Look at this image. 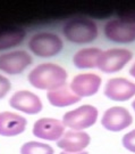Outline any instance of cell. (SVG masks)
<instances>
[{
	"mask_svg": "<svg viewBox=\"0 0 135 154\" xmlns=\"http://www.w3.org/2000/svg\"><path fill=\"white\" fill-rule=\"evenodd\" d=\"M68 73L64 66L56 63H41L34 66L27 75L28 83L33 88L47 93L66 86Z\"/></svg>",
	"mask_w": 135,
	"mask_h": 154,
	"instance_id": "1",
	"label": "cell"
},
{
	"mask_svg": "<svg viewBox=\"0 0 135 154\" xmlns=\"http://www.w3.org/2000/svg\"><path fill=\"white\" fill-rule=\"evenodd\" d=\"M61 33L64 39L70 44L89 45L94 42L99 37V26L91 18L73 17L63 24Z\"/></svg>",
	"mask_w": 135,
	"mask_h": 154,
	"instance_id": "2",
	"label": "cell"
},
{
	"mask_svg": "<svg viewBox=\"0 0 135 154\" xmlns=\"http://www.w3.org/2000/svg\"><path fill=\"white\" fill-rule=\"evenodd\" d=\"M30 53L39 58H51L64 49V40L57 33L41 31L34 33L27 41Z\"/></svg>",
	"mask_w": 135,
	"mask_h": 154,
	"instance_id": "3",
	"label": "cell"
},
{
	"mask_svg": "<svg viewBox=\"0 0 135 154\" xmlns=\"http://www.w3.org/2000/svg\"><path fill=\"white\" fill-rule=\"evenodd\" d=\"M99 120V110L92 104H83L76 109L67 111L61 121L68 130L85 131Z\"/></svg>",
	"mask_w": 135,
	"mask_h": 154,
	"instance_id": "4",
	"label": "cell"
},
{
	"mask_svg": "<svg viewBox=\"0 0 135 154\" xmlns=\"http://www.w3.org/2000/svg\"><path fill=\"white\" fill-rule=\"evenodd\" d=\"M103 35L110 42L130 45L135 42V23L125 18H111L103 25Z\"/></svg>",
	"mask_w": 135,
	"mask_h": 154,
	"instance_id": "5",
	"label": "cell"
},
{
	"mask_svg": "<svg viewBox=\"0 0 135 154\" xmlns=\"http://www.w3.org/2000/svg\"><path fill=\"white\" fill-rule=\"evenodd\" d=\"M133 60V53L127 48H109L103 50L99 62L98 69L103 73L113 74L124 70Z\"/></svg>",
	"mask_w": 135,
	"mask_h": 154,
	"instance_id": "6",
	"label": "cell"
},
{
	"mask_svg": "<svg viewBox=\"0 0 135 154\" xmlns=\"http://www.w3.org/2000/svg\"><path fill=\"white\" fill-rule=\"evenodd\" d=\"M134 122L133 114L128 109L115 105L104 111L100 119L103 129L109 132H120L127 130Z\"/></svg>",
	"mask_w": 135,
	"mask_h": 154,
	"instance_id": "7",
	"label": "cell"
},
{
	"mask_svg": "<svg viewBox=\"0 0 135 154\" xmlns=\"http://www.w3.org/2000/svg\"><path fill=\"white\" fill-rule=\"evenodd\" d=\"M103 95L116 103H125L135 98V82L127 78L115 77L107 80Z\"/></svg>",
	"mask_w": 135,
	"mask_h": 154,
	"instance_id": "8",
	"label": "cell"
},
{
	"mask_svg": "<svg viewBox=\"0 0 135 154\" xmlns=\"http://www.w3.org/2000/svg\"><path fill=\"white\" fill-rule=\"evenodd\" d=\"M33 63L32 55L26 50H9L0 54V72L8 75H18Z\"/></svg>",
	"mask_w": 135,
	"mask_h": 154,
	"instance_id": "9",
	"label": "cell"
},
{
	"mask_svg": "<svg viewBox=\"0 0 135 154\" xmlns=\"http://www.w3.org/2000/svg\"><path fill=\"white\" fill-rule=\"evenodd\" d=\"M66 127L59 119L43 116L40 118L33 123L32 134L33 136L43 142H58L64 136Z\"/></svg>",
	"mask_w": 135,
	"mask_h": 154,
	"instance_id": "10",
	"label": "cell"
},
{
	"mask_svg": "<svg viewBox=\"0 0 135 154\" xmlns=\"http://www.w3.org/2000/svg\"><path fill=\"white\" fill-rule=\"evenodd\" d=\"M9 106L13 110L27 116H37L43 110L40 96L30 90H17L9 98Z\"/></svg>",
	"mask_w": 135,
	"mask_h": 154,
	"instance_id": "11",
	"label": "cell"
},
{
	"mask_svg": "<svg viewBox=\"0 0 135 154\" xmlns=\"http://www.w3.org/2000/svg\"><path fill=\"white\" fill-rule=\"evenodd\" d=\"M101 86H102V78L97 73H91V72L76 74L69 83L70 90L81 99L97 95Z\"/></svg>",
	"mask_w": 135,
	"mask_h": 154,
	"instance_id": "12",
	"label": "cell"
},
{
	"mask_svg": "<svg viewBox=\"0 0 135 154\" xmlns=\"http://www.w3.org/2000/svg\"><path fill=\"white\" fill-rule=\"evenodd\" d=\"M27 128V119L24 116L10 112H0V136L1 137H16L22 135Z\"/></svg>",
	"mask_w": 135,
	"mask_h": 154,
	"instance_id": "13",
	"label": "cell"
},
{
	"mask_svg": "<svg viewBox=\"0 0 135 154\" xmlns=\"http://www.w3.org/2000/svg\"><path fill=\"white\" fill-rule=\"evenodd\" d=\"M91 144V136L87 131L66 130L64 136L57 142V146L63 152L78 153L83 152Z\"/></svg>",
	"mask_w": 135,
	"mask_h": 154,
	"instance_id": "14",
	"label": "cell"
},
{
	"mask_svg": "<svg viewBox=\"0 0 135 154\" xmlns=\"http://www.w3.org/2000/svg\"><path fill=\"white\" fill-rule=\"evenodd\" d=\"M102 49L99 47H85L81 48L73 55L72 63L78 70H92L98 67V62L102 54Z\"/></svg>",
	"mask_w": 135,
	"mask_h": 154,
	"instance_id": "15",
	"label": "cell"
},
{
	"mask_svg": "<svg viewBox=\"0 0 135 154\" xmlns=\"http://www.w3.org/2000/svg\"><path fill=\"white\" fill-rule=\"evenodd\" d=\"M47 99H48L49 104L54 107H68L72 105H75L78 103L81 98L78 96H76L75 94L70 90L69 87L64 86L59 89L51 90L47 93Z\"/></svg>",
	"mask_w": 135,
	"mask_h": 154,
	"instance_id": "16",
	"label": "cell"
},
{
	"mask_svg": "<svg viewBox=\"0 0 135 154\" xmlns=\"http://www.w3.org/2000/svg\"><path fill=\"white\" fill-rule=\"evenodd\" d=\"M26 38V31L22 28L7 29L0 31V51L18 47Z\"/></svg>",
	"mask_w": 135,
	"mask_h": 154,
	"instance_id": "17",
	"label": "cell"
},
{
	"mask_svg": "<svg viewBox=\"0 0 135 154\" xmlns=\"http://www.w3.org/2000/svg\"><path fill=\"white\" fill-rule=\"evenodd\" d=\"M21 154H54L51 145L41 140H28L21 146Z\"/></svg>",
	"mask_w": 135,
	"mask_h": 154,
	"instance_id": "18",
	"label": "cell"
},
{
	"mask_svg": "<svg viewBox=\"0 0 135 154\" xmlns=\"http://www.w3.org/2000/svg\"><path fill=\"white\" fill-rule=\"evenodd\" d=\"M122 145L126 151L135 154V128L125 132L122 137Z\"/></svg>",
	"mask_w": 135,
	"mask_h": 154,
	"instance_id": "19",
	"label": "cell"
},
{
	"mask_svg": "<svg viewBox=\"0 0 135 154\" xmlns=\"http://www.w3.org/2000/svg\"><path fill=\"white\" fill-rule=\"evenodd\" d=\"M11 90V82L7 77L0 74V99L5 98Z\"/></svg>",
	"mask_w": 135,
	"mask_h": 154,
	"instance_id": "20",
	"label": "cell"
},
{
	"mask_svg": "<svg viewBox=\"0 0 135 154\" xmlns=\"http://www.w3.org/2000/svg\"><path fill=\"white\" fill-rule=\"evenodd\" d=\"M128 73H130V75L133 78V79H135V62L131 65L130 70H128Z\"/></svg>",
	"mask_w": 135,
	"mask_h": 154,
	"instance_id": "21",
	"label": "cell"
},
{
	"mask_svg": "<svg viewBox=\"0 0 135 154\" xmlns=\"http://www.w3.org/2000/svg\"><path fill=\"white\" fill-rule=\"evenodd\" d=\"M59 154H90L89 152H87V151H83V152H78V153H68V152H60Z\"/></svg>",
	"mask_w": 135,
	"mask_h": 154,
	"instance_id": "22",
	"label": "cell"
},
{
	"mask_svg": "<svg viewBox=\"0 0 135 154\" xmlns=\"http://www.w3.org/2000/svg\"><path fill=\"white\" fill-rule=\"evenodd\" d=\"M131 106H132V110H133V112L135 113V98L132 100V104H131Z\"/></svg>",
	"mask_w": 135,
	"mask_h": 154,
	"instance_id": "23",
	"label": "cell"
}]
</instances>
